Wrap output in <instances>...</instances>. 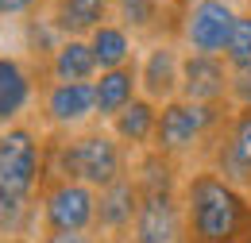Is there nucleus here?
<instances>
[{"label": "nucleus", "instance_id": "1", "mask_svg": "<svg viewBox=\"0 0 251 243\" xmlns=\"http://www.w3.org/2000/svg\"><path fill=\"white\" fill-rule=\"evenodd\" d=\"M182 213L189 243H244L251 232V197L209 166H189L182 178Z\"/></svg>", "mask_w": 251, "mask_h": 243}, {"label": "nucleus", "instance_id": "2", "mask_svg": "<svg viewBox=\"0 0 251 243\" xmlns=\"http://www.w3.org/2000/svg\"><path fill=\"white\" fill-rule=\"evenodd\" d=\"M228 116H232V104L205 108V104H189V100H170V104L158 108V127H155L151 151L174 158L178 166L189 162V158L201 162L205 147L213 143V135L228 123Z\"/></svg>", "mask_w": 251, "mask_h": 243}, {"label": "nucleus", "instance_id": "3", "mask_svg": "<svg viewBox=\"0 0 251 243\" xmlns=\"http://www.w3.org/2000/svg\"><path fill=\"white\" fill-rule=\"evenodd\" d=\"M43 135L47 131L31 120L0 127V201H39Z\"/></svg>", "mask_w": 251, "mask_h": 243}, {"label": "nucleus", "instance_id": "4", "mask_svg": "<svg viewBox=\"0 0 251 243\" xmlns=\"http://www.w3.org/2000/svg\"><path fill=\"white\" fill-rule=\"evenodd\" d=\"M131 162H135V154L127 151L104 123H93V127L70 135V178L85 182L97 193L116 185L120 178H127Z\"/></svg>", "mask_w": 251, "mask_h": 243}, {"label": "nucleus", "instance_id": "5", "mask_svg": "<svg viewBox=\"0 0 251 243\" xmlns=\"http://www.w3.org/2000/svg\"><path fill=\"white\" fill-rule=\"evenodd\" d=\"M240 8L232 0H174V39L186 54H220L236 27Z\"/></svg>", "mask_w": 251, "mask_h": 243}, {"label": "nucleus", "instance_id": "6", "mask_svg": "<svg viewBox=\"0 0 251 243\" xmlns=\"http://www.w3.org/2000/svg\"><path fill=\"white\" fill-rule=\"evenodd\" d=\"M197 166H209L228 185L251 197V108H232L228 123L213 135Z\"/></svg>", "mask_w": 251, "mask_h": 243}, {"label": "nucleus", "instance_id": "7", "mask_svg": "<svg viewBox=\"0 0 251 243\" xmlns=\"http://www.w3.org/2000/svg\"><path fill=\"white\" fill-rule=\"evenodd\" d=\"M97 189L85 182H50L39 189V236L43 232H93Z\"/></svg>", "mask_w": 251, "mask_h": 243}, {"label": "nucleus", "instance_id": "8", "mask_svg": "<svg viewBox=\"0 0 251 243\" xmlns=\"http://www.w3.org/2000/svg\"><path fill=\"white\" fill-rule=\"evenodd\" d=\"M39 123H43V131H66V135L93 127V81H47L39 93Z\"/></svg>", "mask_w": 251, "mask_h": 243}, {"label": "nucleus", "instance_id": "9", "mask_svg": "<svg viewBox=\"0 0 251 243\" xmlns=\"http://www.w3.org/2000/svg\"><path fill=\"white\" fill-rule=\"evenodd\" d=\"M182 58H186V50H182L178 39H155V43H147L139 50V62H135V70H139V97L155 100L158 108L170 104V100H178Z\"/></svg>", "mask_w": 251, "mask_h": 243}, {"label": "nucleus", "instance_id": "10", "mask_svg": "<svg viewBox=\"0 0 251 243\" xmlns=\"http://www.w3.org/2000/svg\"><path fill=\"white\" fill-rule=\"evenodd\" d=\"M43 77L31 62L16 50H0V127L24 123L39 104Z\"/></svg>", "mask_w": 251, "mask_h": 243}, {"label": "nucleus", "instance_id": "11", "mask_svg": "<svg viewBox=\"0 0 251 243\" xmlns=\"http://www.w3.org/2000/svg\"><path fill=\"white\" fill-rule=\"evenodd\" d=\"M127 243H189L186 213H182V189H155L143 193L139 216Z\"/></svg>", "mask_w": 251, "mask_h": 243}, {"label": "nucleus", "instance_id": "12", "mask_svg": "<svg viewBox=\"0 0 251 243\" xmlns=\"http://www.w3.org/2000/svg\"><path fill=\"white\" fill-rule=\"evenodd\" d=\"M232 89V66L220 54H186L182 58V85H178V100L189 104H232L228 100Z\"/></svg>", "mask_w": 251, "mask_h": 243}, {"label": "nucleus", "instance_id": "13", "mask_svg": "<svg viewBox=\"0 0 251 243\" xmlns=\"http://www.w3.org/2000/svg\"><path fill=\"white\" fill-rule=\"evenodd\" d=\"M139 201H143V193H139V185H135L131 174L120 178L116 185H108V189H100L97 193L93 232L104 243H127L131 240V228H135V216H139Z\"/></svg>", "mask_w": 251, "mask_h": 243}, {"label": "nucleus", "instance_id": "14", "mask_svg": "<svg viewBox=\"0 0 251 243\" xmlns=\"http://www.w3.org/2000/svg\"><path fill=\"white\" fill-rule=\"evenodd\" d=\"M112 20L135 39H174V0H112Z\"/></svg>", "mask_w": 251, "mask_h": 243}, {"label": "nucleus", "instance_id": "15", "mask_svg": "<svg viewBox=\"0 0 251 243\" xmlns=\"http://www.w3.org/2000/svg\"><path fill=\"white\" fill-rule=\"evenodd\" d=\"M43 12L62 39H89L100 24L112 20V0H47Z\"/></svg>", "mask_w": 251, "mask_h": 243}, {"label": "nucleus", "instance_id": "16", "mask_svg": "<svg viewBox=\"0 0 251 243\" xmlns=\"http://www.w3.org/2000/svg\"><path fill=\"white\" fill-rule=\"evenodd\" d=\"M135 97H139V70L135 66H120V70L97 73V81H93L97 123H112Z\"/></svg>", "mask_w": 251, "mask_h": 243}, {"label": "nucleus", "instance_id": "17", "mask_svg": "<svg viewBox=\"0 0 251 243\" xmlns=\"http://www.w3.org/2000/svg\"><path fill=\"white\" fill-rule=\"evenodd\" d=\"M104 127H108L131 154H143V151H151V143H155L158 104H155V100H147V97H135L124 112H120L112 123H104Z\"/></svg>", "mask_w": 251, "mask_h": 243}, {"label": "nucleus", "instance_id": "18", "mask_svg": "<svg viewBox=\"0 0 251 243\" xmlns=\"http://www.w3.org/2000/svg\"><path fill=\"white\" fill-rule=\"evenodd\" d=\"M89 50L97 58V70L108 73V70H120V66H135L139 62V39L127 27H120L116 20H108V24H100L89 35Z\"/></svg>", "mask_w": 251, "mask_h": 243}, {"label": "nucleus", "instance_id": "19", "mask_svg": "<svg viewBox=\"0 0 251 243\" xmlns=\"http://www.w3.org/2000/svg\"><path fill=\"white\" fill-rule=\"evenodd\" d=\"M97 73L100 70L89 50V39H62L43 70V85L47 81H97Z\"/></svg>", "mask_w": 251, "mask_h": 243}, {"label": "nucleus", "instance_id": "20", "mask_svg": "<svg viewBox=\"0 0 251 243\" xmlns=\"http://www.w3.org/2000/svg\"><path fill=\"white\" fill-rule=\"evenodd\" d=\"M20 39H24V58L31 62L35 70H39V77H43V70H47V62H50V54L58 50V43H62V35H58V27L50 24V16L47 12H35V16H27L24 24H20Z\"/></svg>", "mask_w": 251, "mask_h": 243}, {"label": "nucleus", "instance_id": "21", "mask_svg": "<svg viewBox=\"0 0 251 243\" xmlns=\"http://www.w3.org/2000/svg\"><path fill=\"white\" fill-rule=\"evenodd\" d=\"M224 62H228L232 70L251 66V8H244V12L236 16V27H232L228 47H224Z\"/></svg>", "mask_w": 251, "mask_h": 243}, {"label": "nucleus", "instance_id": "22", "mask_svg": "<svg viewBox=\"0 0 251 243\" xmlns=\"http://www.w3.org/2000/svg\"><path fill=\"white\" fill-rule=\"evenodd\" d=\"M232 108H251V66L232 70V89H228Z\"/></svg>", "mask_w": 251, "mask_h": 243}, {"label": "nucleus", "instance_id": "23", "mask_svg": "<svg viewBox=\"0 0 251 243\" xmlns=\"http://www.w3.org/2000/svg\"><path fill=\"white\" fill-rule=\"evenodd\" d=\"M43 8H47V0H0V16L12 24H24L27 16L43 12Z\"/></svg>", "mask_w": 251, "mask_h": 243}, {"label": "nucleus", "instance_id": "24", "mask_svg": "<svg viewBox=\"0 0 251 243\" xmlns=\"http://www.w3.org/2000/svg\"><path fill=\"white\" fill-rule=\"evenodd\" d=\"M35 243H104L97 232H43Z\"/></svg>", "mask_w": 251, "mask_h": 243}, {"label": "nucleus", "instance_id": "25", "mask_svg": "<svg viewBox=\"0 0 251 243\" xmlns=\"http://www.w3.org/2000/svg\"><path fill=\"white\" fill-rule=\"evenodd\" d=\"M244 243H251V232H248V240H244Z\"/></svg>", "mask_w": 251, "mask_h": 243}, {"label": "nucleus", "instance_id": "26", "mask_svg": "<svg viewBox=\"0 0 251 243\" xmlns=\"http://www.w3.org/2000/svg\"><path fill=\"white\" fill-rule=\"evenodd\" d=\"M0 24H4V16H0Z\"/></svg>", "mask_w": 251, "mask_h": 243}]
</instances>
